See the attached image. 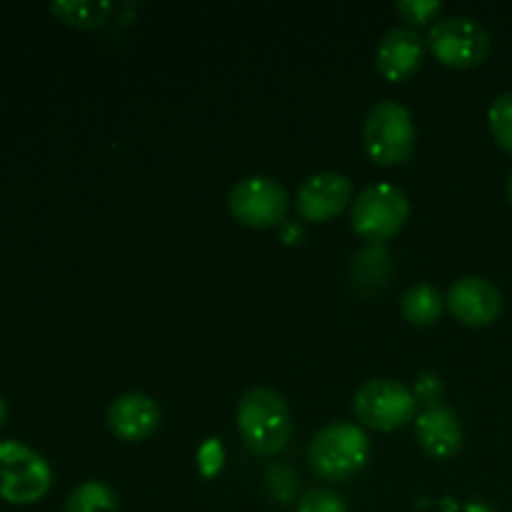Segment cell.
I'll use <instances>...</instances> for the list:
<instances>
[{
	"label": "cell",
	"instance_id": "18",
	"mask_svg": "<svg viewBox=\"0 0 512 512\" xmlns=\"http://www.w3.org/2000/svg\"><path fill=\"white\" fill-rule=\"evenodd\" d=\"M298 512H348L345 500L328 488H315L300 498Z\"/></svg>",
	"mask_w": 512,
	"mask_h": 512
},
{
	"label": "cell",
	"instance_id": "22",
	"mask_svg": "<svg viewBox=\"0 0 512 512\" xmlns=\"http://www.w3.org/2000/svg\"><path fill=\"white\" fill-rule=\"evenodd\" d=\"M508 198H510V203H512V173H510V178H508Z\"/></svg>",
	"mask_w": 512,
	"mask_h": 512
},
{
	"label": "cell",
	"instance_id": "9",
	"mask_svg": "<svg viewBox=\"0 0 512 512\" xmlns=\"http://www.w3.org/2000/svg\"><path fill=\"white\" fill-rule=\"evenodd\" d=\"M353 200V183L338 170H320L298 188V215L308 223H328L338 218Z\"/></svg>",
	"mask_w": 512,
	"mask_h": 512
},
{
	"label": "cell",
	"instance_id": "10",
	"mask_svg": "<svg viewBox=\"0 0 512 512\" xmlns=\"http://www.w3.org/2000/svg\"><path fill=\"white\" fill-rule=\"evenodd\" d=\"M445 303H448L453 318L470 325V328H483V325L495 323L500 310H503L500 290L490 280L475 278V275L455 280L450 285Z\"/></svg>",
	"mask_w": 512,
	"mask_h": 512
},
{
	"label": "cell",
	"instance_id": "7",
	"mask_svg": "<svg viewBox=\"0 0 512 512\" xmlns=\"http://www.w3.org/2000/svg\"><path fill=\"white\" fill-rule=\"evenodd\" d=\"M428 48L448 68L470 70L488 58L490 33L468 15H450L430 28Z\"/></svg>",
	"mask_w": 512,
	"mask_h": 512
},
{
	"label": "cell",
	"instance_id": "19",
	"mask_svg": "<svg viewBox=\"0 0 512 512\" xmlns=\"http://www.w3.org/2000/svg\"><path fill=\"white\" fill-rule=\"evenodd\" d=\"M443 5L438 0H403V3L395 5L398 15L403 20H408L410 25H420V23H428L433 20L435 15L440 13Z\"/></svg>",
	"mask_w": 512,
	"mask_h": 512
},
{
	"label": "cell",
	"instance_id": "3",
	"mask_svg": "<svg viewBox=\"0 0 512 512\" xmlns=\"http://www.w3.org/2000/svg\"><path fill=\"white\" fill-rule=\"evenodd\" d=\"M415 123L405 105L380 100L370 108L363 125V145L370 160L378 165H400L415 153Z\"/></svg>",
	"mask_w": 512,
	"mask_h": 512
},
{
	"label": "cell",
	"instance_id": "8",
	"mask_svg": "<svg viewBox=\"0 0 512 512\" xmlns=\"http://www.w3.org/2000/svg\"><path fill=\"white\" fill-rule=\"evenodd\" d=\"M288 208V190L278 180L265 178V175H253V178L240 180L228 195L230 215L240 225H248V228H275V225H283Z\"/></svg>",
	"mask_w": 512,
	"mask_h": 512
},
{
	"label": "cell",
	"instance_id": "6",
	"mask_svg": "<svg viewBox=\"0 0 512 512\" xmlns=\"http://www.w3.org/2000/svg\"><path fill=\"white\" fill-rule=\"evenodd\" d=\"M410 215V203L400 188L390 183H375L360 190L353 200V230L368 243L380 245L393 238Z\"/></svg>",
	"mask_w": 512,
	"mask_h": 512
},
{
	"label": "cell",
	"instance_id": "5",
	"mask_svg": "<svg viewBox=\"0 0 512 512\" xmlns=\"http://www.w3.org/2000/svg\"><path fill=\"white\" fill-rule=\"evenodd\" d=\"M418 400L408 385L390 378L365 380L353 395V415L365 428L390 433L405 428L415 418Z\"/></svg>",
	"mask_w": 512,
	"mask_h": 512
},
{
	"label": "cell",
	"instance_id": "16",
	"mask_svg": "<svg viewBox=\"0 0 512 512\" xmlns=\"http://www.w3.org/2000/svg\"><path fill=\"white\" fill-rule=\"evenodd\" d=\"M63 512H118V498L105 483L88 480L68 495Z\"/></svg>",
	"mask_w": 512,
	"mask_h": 512
},
{
	"label": "cell",
	"instance_id": "14",
	"mask_svg": "<svg viewBox=\"0 0 512 512\" xmlns=\"http://www.w3.org/2000/svg\"><path fill=\"white\" fill-rule=\"evenodd\" d=\"M50 13L70 28L90 30L108 23L113 3H108V0H58V3L50 5Z\"/></svg>",
	"mask_w": 512,
	"mask_h": 512
},
{
	"label": "cell",
	"instance_id": "13",
	"mask_svg": "<svg viewBox=\"0 0 512 512\" xmlns=\"http://www.w3.org/2000/svg\"><path fill=\"white\" fill-rule=\"evenodd\" d=\"M415 435H418L420 448L435 460L453 458L463 445V425H460L455 410L445 408V405L425 410L415 425Z\"/></svg>",
	"mask_w": 512,
	"mask_h": 512
},
{
	"label": "cell",
	"instance_id": "2",
	"mask_svg": "<svg viewBox=\"0 0 512 512\" xmlns=\"http://www.w3.org/2000/svg\"><path fill=\"white\" fill-rule=\"evenodd\" d=\"M370 458V440L353 423H330L313 438L308 460L313 473L328 483L355 478Z\"/></svg>",
	"mask_w": 512,
	"mask_h": 512
},
{
	"label": "cell",
	"instance_id": "17",
	"mask_svg": "<svg viewBox=\"0 0 512 512\" xmlns=\"http://www.w3.org/2000/svg\"><path fill=\"white\" fill-rule=\"evenodd\" d=\"M490 133L503 150L512 153V93H503L493 100L488 113Z\"/></svg>",
	"mask_w": 512,
	"mask_h": 512
},
{
	"label": "cell",
	"instance_id": "1",
	"mask_svg": "<svg viewBox=\"0 0 512 512\" xmlns=\"http://www.w3.org/2000/svg\"><path fill=\"white\" fill-rule=\"evenodd\" d=\"M238 430L245 448L260 458H270L288 448L293 435V415L283 395L273 388H250L238 403Z\"/></svg>",
	"mask_w": 512,
	"mask_h": 512
},
{
	"label": "cell",
	"instance_id": "21",
	"mask_svg": "<svg viewBox=\"0 0 512 512\" xmlns=\"http://www.w3.org/2000/svg\"><path fill=\"white\" fill-rule=\"evenodd\" d=\"M5 420H8V405H5L3 395H0V428L5 425Z\"/></svg>",
	"mask_w": 512,
	"mask_h": 512
},
{
	"label": "cell",
	"instance_id": "20",
	"mask_svg": "<svg viewBox=\"0 0 512 512\" xmlns=\"http://www.w3.org/2000/svg\"><path fill=\"white\" fill-rule=\"evenodd\" d=\"M415 400L428 408H435L440 405V398H443V380H440L438 373H423L418 375L415 380V390H413Z\"/></svg>",
	"mask_w": 512,
	"mask_h": 512
},
{
	"label": "cell",
	"instance_id": "4",
	"mask_svg": "<svg viewBox=\"0 0 512 512\" xmlns=\"http://www.w3.org/2000/svg\"><path fill=\"white\" fill-rule=\"evenodd\" d=\"M53 470L48 460L18 440H0V498L10 505H33L48 495Z\"/></svg>",
	"mask_w": 512,
	"mask_h": 512
},
{
	"label": "cell",
	"instance_id": "15",
	"mask_svg": "<svg viewBox=\"0 0 512 512\" xmlns=\"http://www.w3.org/2000/svg\"><path fill=\"white\" fill-rule=\"evenodd\" d=\"M443 305L445 298L440 295V290L425 283L405 290L403 300H400V310L413 325H433L443 313Z\"/></svg>",
	"mask_w": 512,
	"mask_h": 512
},
{
	"label": "cell",
	"instance_id": "12",
	"mask_svg": "<svg viewBox=\"0 0 512 512\" xmlns=\"http://www.w3.org/2000/svg\"><path fill=\"white\" fill-rule=\"evenodd\" d=\"M108 428L110 433L125 443H140L148 440L160 425V408L150 395L145 393H123L108 405Z\"/></svg>",
	"mask_w": 512,
	"mask_h": 512
},
{
	"label": "cell",
	"instance_id": "11",
	"mask_svg": "<svg viewBox=\"0 0 512 512\" xmlns=\"http://www.w3.org/2000/svg\"><path fill=\"white\" fill-rule=\"evenodd\" d=\"M425 43L413 28H393L380 38L375 48V65L378 73L390 83H405L413 78L423 65Z\"/></svg>",
	"mask_w": 512,
	"mask_h": 512
}]
</instances>
